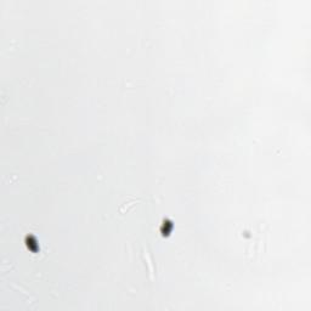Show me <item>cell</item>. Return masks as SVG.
<instances>
[{
    "instance_id": "1",
    "label": "cell",
    "mask_w": 311,
    "mask_h": 311,
    "mask_svg": "<svg viewBox=\"0 0 311 311\" xmlns=\"http://www.w3.org/2000/svg\"><path fill=\"white\" fill-rule=\"evenodd\" d=\"M172 228H173V224L169 222V221H164V222H163V226H162L163 235H169V232L172 231Z\"/></svg>"
}]
</instances>
